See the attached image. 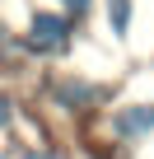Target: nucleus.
Here are the masks:
<instances>
[{
  "label": "nucleus",
  "mask_w": 154,
  "mask_h": 159,
  "mask_svg": "<svg viewBox=\"0 0 154 159\" xmlns=\"http://www.w3.org/2000/svg\"><path fill=\"white\" fill-rule=\"evenodd\" d=\"M19 159H65V154H56V150H24Z\"/></svg>",
  "instance_id": "39448f33"
},
{
  "label": "nucleus",
  "mask_w": 154,
  "mask_h": 159,
  "mask_svg": "<svg viewBox=\"0 0 154 159\" xmlns=\"http://www.w3.org/2000/svg\"><path fill=\"white\" fill-rule=\"evenodd\" d=\"M61 5H65L70 14H84V10H89V0H61Z\"/></svg>",
  "instance_id": "0eeeda50"
},
{
  "label": "nucleus",
  "mask_w": 154,
  "mask_h": 159,
  "mask_svg": "<svg viewBox=\"0 0 154 159\" xmlns=\"http://www.w3.org/2000/svg\"><path fill=\"white\" fill-rule=\"evenodd\" d=\"M108 19H112V33H126V24H131V0H108Z\"/></svg>",
  "instance_id": "20e7f679"
},
{
  "label": "nucleus",
  "mask_w": 154,
  "mask_h": 159,
  "mask_svg": "<svg viewBox=\"0 0 154 159\" xmlns=\"http://www.w3.org/2000/svg\"><path fill=\"white\" fill-rule=\"evenodd\" d=\"M94 98H103V89H98V84H80V80H56V103H61V108L80 112V108H89Z\"/></svg>",
  "instance_id": "f03ea898"
},
{
  "label": "nucleus",
  "mask_w": 154,
  "mask_h": 159,
  "mask_svg": "<svg viewBox=\"0 0 154 159\" xmlns=\"http://www.w3.org/2000/svg\"><path fill=\"white\" fill-rule=\"evenodd\" d=\"M10 112H14V108H10V98H5V94H0V131H5V126H10Z\"/></svg>",
  "instance_id": "423d86ee"
},
{
  "label": "nucleus",
  "mask_w": 154,
  "mask_h": 159,
  "mask_svg": "<svg viewBox=\"0 0 154 159\" xmlns=\"http://www.w3.org/2000/svg\"><path fill=\"white\" fill-rule=\"evenodd\" d=\"M70 19H61V14H33V24H28V47L33 52H42V56H56V52H65L70 47Z\"/></svg>",
  "instance_id": "f257e3e1"
},
{
  "label": "nucleus",
  "mask_w": 154,
  "mask_h": 159,
  "mask_svg": "<svg viewBox=\"0 0 154 159\" xmlns=\"http://www.w3.org/2000/svg\"><path fill=\"white\" fill-rule=\"evenodd\" d=\"M145 131H154V108L149 103H135V108H121L117 112V136H145Z\"/></svg>",
  "instance_id": "7ed1b4c3"
}]
</instances>
